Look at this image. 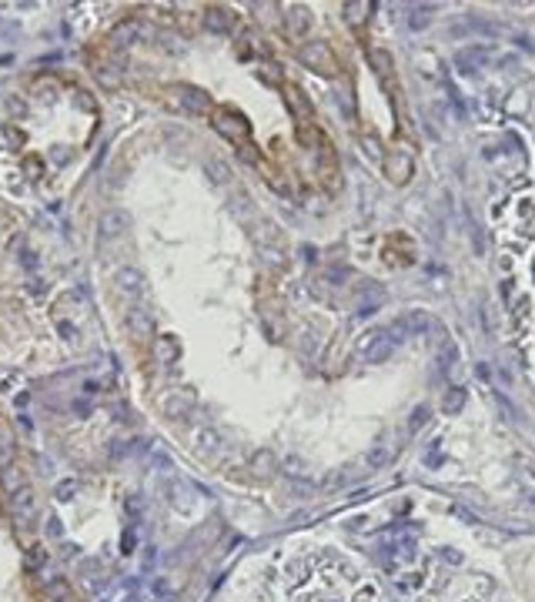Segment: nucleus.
Wrapping results in <instances>:
<instances>
[{
  "instance_id": "obj_1",
  "label": "nucleus",
  "mask_w": 535,
  "mask_h": 602,
  "mask_svg": "<svg viewBox=\"0 0 535 602\" xmlns=\"http://www.w3.org/2000/svg\"><path fill=\"white\" fill-rule=\"evenodd\" d=\"M211 128L225 138L235 151L244 157V161H258L261 154H258V144H254V130H251V121L241 114L238 107L231 104H214L211 111Z\"/></svg>"
},
{
  "instance_id": "obj_2",
  "label": "nucleus",
  "mask_w": 535,
  "mask_h": 602,
  "mask_svg": "<svg viewBox=\"0 0 535 602\" xmlns=\"http://www.w3.org/2000/svg\"><path fill=\"white\" fill-rule=\"evenodd\" d=\"M298 60L315 74H325V77H338L342 74V60L334 54V48L328 40H321V37H308V40H301L295 48Z\"/></svg>"
},
{
  "instance_id": "obj_3",
  "label": "nucleus",
  "mask_w": 535,
  "mask_h": 602,
  "mask_svg": "<svg viewBox=\"0 0 535 602\" xmlns=\"http://www.w3.org/2000/svg\"><path fill=\"white\" fill-rule=\"evenodd\" d=\"M368 60L375 74H378L381 87H385V94L392 101V111L398 114V124L405 121V101H402V81H398V71H395V60L388 50H368Z\"/></svg>"
},
{
  "instance_id": "obj_4",
  "label": "nucleus",
  "mask_w": 535,
  "mask_h": 602,
  "mask_svg": "<svg viewBox=\"0 0 535 602\" xmlns=\"http://www.w3.org/2000/svg\"><path fill=\"white\" fill-rule=\"evenodd\" d=\"M164 101L171 107H178V111H188V114H204V118H211V97L198 91V87H188V84H174V87H167L164 91Z\"/></svg>"
},
{
  "instance_id": "obj_5",
  "label": "nucleus",
  "mask_w": 535,
  "mask_h": 602,
  "mask_svg": "<svg viewBox=\"0 0 535 602\" xmlns=\"http://www.w3.org/2000/svg\"><path fill=\"white\" fill-rule=\"evenodd\" d=\"M278 84H281V94H285L288 111L295 114V124H298V121H321L318 111H315V104L308 101V94H305V91H301L295 81H285V77H281Z\"/></svg>"
},
{
  "instance_id": "obj_6",
  "label": "nucleus",
  "mask_w": 535,
  "mask_h": 602,
  "mask_svg": "<svg viewBox=\"0 0 535 602\" xmlns=\"http://www.w3.org/2000/svg\"><path fill=\"white\" fill-rule=\"evenodd\" d=\"M381 167H385V174H388V181H392V184H408V181H412V174H415V161H412V154L402 151V147L385 151V161H381Z\"/></svg>"
},
{
  "instance_id": "obj_7",
  "label": "nucleus",
  "mask_w": 535,
  "mask_h": 602,
  "mask_svg": "<svg viewBox=\"0 0 535 602\" xmlns=\"http://www.w3.org/2000/svg\"><path fill=\"white\" fill-rule=\"evenodd\" d=\"M204 24L211 27V30H218V34H225V30H231V27L238 24V17L227 11V7H208V13H204Z\"/></svg>"
}]
</instances>
